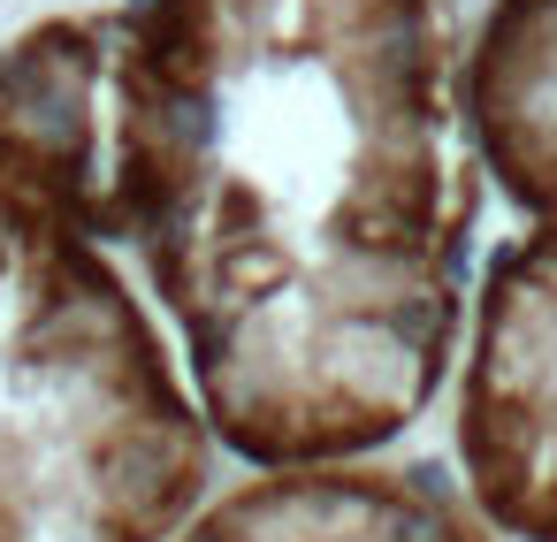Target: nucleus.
<instances>
[{"mask_svg": "<svg viewBox=\"0 0 557 542\" xmlns=\"http://www.w3.org/2000/svg\"><path fill=\"white\" fill-rule=\"evenodd\" d=\"M466 131L511 237L481 260L450 382V466L504 542H557V0H496Z\"/></svg>", "mask_w": 557, "mask_h": 542, "instance_id": "nucleus-3", "label": "nucleus"}, {"mask_svg": "<svg viewBox=\"0 0 557 542\" xmlns=\"http://www.w3.org/2000/svg\"><path fill=\"white\" fill-rule=\"evenodd\" d=\"M0 176L123 260L237 466L458 382L481 161L450 0H115L0 47Z\"/></svg>", "mask_w": 557, "mask_h": 542, "instance_id": "nucleus-1", "label": "nucleus"}, {"mask_svg": "<svg viewBox=\"0 0 557 542\" xmlns=\"http://www.w3.org/2000/svg\"><path fill=\"white\" fill-rule=\"evenodd\" d=\"M169 542H504L473 504L466 473L443 458L367 451V458H298L245 466Z\"/></svg>", "mask_w": 557, "mask_h": 542, "instance_id": "nucleus-4", "label": "nucleus"}, {"mask_svg": "<svg viewBox=\"0 0 557 542\" xmlns=\"http://www.w3.org/2000/svg\"><path fill=\"white\" fill-rule=\"evenodd\" d=\"M214 458L123 260L0 176V542H169Z\"/></svg>", "mask_w": 557, "mask_h": 542, "instance_id": "nucleus-2", "label": "nucleus"}]
</instances>
